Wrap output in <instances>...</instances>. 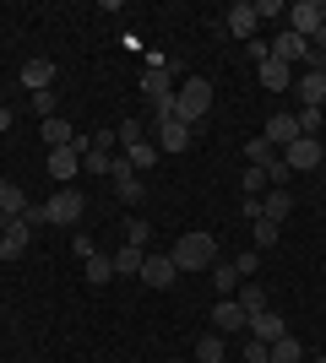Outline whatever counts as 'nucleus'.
Returning <instances> with one entry per match:
<instances>
[{
	"label": "nucleus",
	"instance_id": "obj_37",
	"mask_svg": "<svg viewBox=\"0 0 326 363\" xmlns=\"http://www.w3.org/2000/svg\"><path fill=\"white\" fill-rule=\"evenodd\" d=\"M114 141H120V152H125V147H136V141H141V120H120Z\"/></svg>",
	"mask_w": 326,
	"mask_h": 363
},
{
	"label": "nucleus",
	"instance_id": "obj_13",
	"mask_svg": "<svg viewBox=\"0 0 326 363\" xmlns=\"http://www.w3.org/2000/svg\"><path fill=\"white\" fill-rule=\"evenodd\" d=\"M256 22H261V16H256L250 0H239V6L223 11V33H229V38H256Z\"/></svg>",
	"mask_w": 326,
	"mask_h": 363
},
{
	"label": "nucleus",
	"instance_id": "obj_36",
	"mask_svg": "<svg viewBox=\"0 0 326 363\" xmlns=\"http://www.w3.org/2000/svg\"><path fill=\"white\" fill-rule=\"evenodd\" d=\"M326 120V108H299V136H315Z\"/></svg>",
	"mask_w": 326,
	"mask_h": 363
},
{
	"label": "nucleus",
	"instance_id": "obj_34",
	"mask_svg": "<svg viewBox=\"0 0 326 363\" xmlns=\"http://www.w3.org/2000/svg\"><path fill=\"white\" fill-rule=\"evenodd\" d=\"M239 190H245V196H266V168L245 163V179H239Z\"/></svg>",
	"mask_w": 326,
	"mask_h": 363
},
{
	"label": "nucleus",
	"instance_id": "obj_33",
	"mask_svg": "<svg viewBox=\"0 0 326 363\" xmlns=\"http://www.w3.org/2000/svg\"><path fill=\"white\" fill-rule=\"evenodd\" d=\"M245 157H250V163H256V168H266V163H272V157H278V147H272V141H266V136H256V141H250V147H245Z\"/></svg>",
	"mask_w": 326,
	"mask_h": 363
},
{
	"label": "nucleus",
	"instance_id": "obj_31",
	"mask_svg": "<svg viewBox=\"0 0 326 363\" xmlns=\"http://www.w3.org/2000/svg\"><path fill=\"white\" fill-rule=\"evenodd\" d=\"M272 363H305V347H299L294 336H278L272 342Z\"/></svg>",
	"mask_w": 326,
	"mask_h": 363
},
{
	"label": "nucleus",
	"instance_id": "obj_12",
	"mask_svg": "<svg viewBox=\"0 0 326 363\" xmlns=\"http://www.w3.org/2000/svg\"><path fill=\"white\" fill-rule=\"evenodd\" d=\"M141 282H147V288H174V282H180L174 255H147L141 260Z\"/></svg>",
	"mask_w": 326,
	"mask_h": 363
},
{
	"label": "nucleus",
	"instance_id": "obj_29",
	"mask_svg": "<svg viewBox=\"0 0 326 363\" xmlns=\"http://www.w3.org/2000/svg\"><path fill=\"white\" fill-rule=\"evenodd\" d=\"M190 363H223V336L207 331L202 342H196V358H190Z\"/></svg>",
	"mask_w": 326,
	"mask_h": 363
},
{
	"label": "nucleus",
	"instance_id": "obj_30",
	"mask_svg": "<svg viewBox=\"0 0 326 363\" xmlns=\"http://www.w3.org/2000/svg\"><path fill=\"white\" fill-rule=\"evenodd\" d=\"M44 141H49V147H71V141H77V130L55 114V120H44Z\"/></svg>",
	"mask_w": 326,
	"mask_h": 363
},
{
	"label": "nucleus",
	"instance_id": "obj_17",
	"mask_svg": "<svg viewBox=\"0 0 326 363\" xmlns=\"http://www.w3.org/2000/svg\"><path fill=\"white\" fill-rule=\"evenodd\" d=\"M22 87L28 92H49L55 87V60H28L22 65Z\"/></svg>",
	"mask_w": 326,
	"mask_h": 363
},
{
	"label": "nucleus",
	"instance_id": "obj_42",
	"mask_svg": "<svg viewBox=\"0 0 326 363\" xmlns=\"http://www.w3.org/2000/svg\"><path fill=\"white\" fill-rule=\"evenodd\" d=\"M283 11H288L283 0H256V16H283Z\"/></svg>",
	"mask_w": 326,
	"mask_h": 363
},
{
	"label": "nucleus",
	"instance_id": "obj_10",
	"mask_svg": "<svg viewBox=\"0 0 326 363\" xmlns=\"http://www.w3.org/2000/svg\"><path fill=\"white\" fill-rule=\"evenodd\" d=\"M207 320H212V331H217V336H229V331H250V315L239 309V298H217Z\"/></svg>",
	"mask_w": 326,
	"mask_h": 363
},
{
	"label": "nucleus",
	"instance_id": "obj_40",
	"mask_svg": "<svg viewBox=\"0 0 326 363\" xmlns=\"http://www.w3.org/2000/svg\"><path fill=\"white\" fill-rule=\"evenodd\" d=\"M266 184H288V163H283V157L266 163Z\"/></svg>",
	"mask_w": 326,
	"mask_h": 363
},
{
	"label": "nucleus",
	"instance_id": "obj_11",
	"mask_svg": "<svg viewBox=\"0 0 326 363\" xmlns=\"http://www.w3.org/2000/svg\"><path fill=\"white\" fill-rule=\"evenodd\" d=\"M315 28H321V0H294V6H288V33L315 38Z\"/></svg>",
	"mask_w": 326,
	"mask_h": 363
},
{
	"label": "nucleus",
	"instance_id": "obj_14",
	"mask_svg": "<svg viewBox=\"0 0 326 363\" xmlns=\"http://www.w3.org/2000/svg\"><path fill=\"white\" fill-rule=\"evenodd\" d=\"M272 60H283V65L310 60V38H299V33H288V28H283V33H278V44H272Z\"/></svg>",
	"mask_w": 326,
	"mask_h": 363
},
{
	"label": "nucleus",
	"instance_id": "obj_16",
	"mask_svg": "<svg viewBox=\"0 0 326 363\" xmlns=\"http://www.w3.org/2000/svg\"><path fill=\"white\" fill-rule=\"evenodd\" d=\"M261 136L272 141V147H294V141H299V114H272Z\"/></svg>",
	"mask_w": 326,
	"mask_h": 363
},
{
	"label": "nucleus",
	"instance_id": "obj_9",
	"mask_svg": "<svg viewBox=\"0 0 326 363\" xmlns=\"http://www.w3.org/2000/svg\"><path fill=\"white\" fill-rule=\"evenodd\" d=\"M153 130H158V152H190V125L185 120H174V114H163V120H153Z\"/></svg>",
	"mask_w": 326,
	"mask_h": 363
},
{
	"label": "nucleus",
	"instance_id": "obj_39",
	"mask_svg": "<svg viewBox=\"0 0 326 363\" xmlns=\"http://www.w3.org/2000/svg\"><path fill=\"white\" fill-rule=\"evenodd\" d=\"M245 363H272V347L256 342V336H245Z\"/></svg>",
	"mask_w": 326,
	"mask_h": 363
},
{
	"label": "nucleus",
	"instance_id": "obj_27",
	"mask_svg": "<svg viewBox=\"0 0 326 363\" xmlns=\"http://www.w3.org/2000/svg\"><path fill=\"white\" fill-rule=\"evenodd\" d=\"M82 277H87L93 288H104L109 277H114V255H87V260H82Z\"/></svg>",
	"mask_w": 326,
	"mask_h": 363
},
{
	"label": "nucleus",
	"instance_id": "obj_20",
	"mask_svg": "<svg viewBox=\"0 0 326 363\" xmlns=\"http://www.w3.org/2000/svg\"><path fill=\"white\" fill-rule=\"evenodd\" d=\"M120 157H125V163H131V168H136V174H147V168H153L158 157H163V152H158V141H147V136H141L136 147H125Z\"/></svg>",
	"mask_w": 326,
	"mask_h": 363
},
{
	"label": "nucleus",
	"instance_id": "obj_41",
	"mask_svg": "<svg viewBox=\"0 0 326 363\" xmlns=\"http://www.w3.org/2000/svg\"><path fill=\"white\" fill-rule=\"evenodd\" d=\"M310 55L326 60V6H321V28H315V38H310Z\"/></svg>",
	"mask_w": 326,
	"mask_h": 363
},
{
	"label": "nucleus",
	"instance_id": "obj_43",
	"mask_svg": "<svg viewBox=\"0 0 326 363\" xmlns=\"http://www.w3.org/2000/svg\"><path fill=\"white\" fill-rule=\"evenodd\" d=\"M71 244H77V260H87V255H98V250H93V239H87V233H77V239H71Z\"/></svg>",
	"mask_w": 326,
	"mask_h": 363
},
{
	"label": "nucleus",
	"instance_id": "obj_22",
	"mask_svg": "<svg viewBox=\"0 0 326 363\" xmlns=\"http://www.w3.org/2000/svg\"><path fill=\"white\" fill-rule=\"evenodd\" d=\"M212 288H217V298H234V293H239V272H234V260H212Z\"/></svg>",
	"mask_w": 326,
	"mask_h": 363
},
{
	"label": "nucleus",
	"instance_id": "obj_1",
	"mask_svg": "<svg viewBox=\"0 0 326 363\" xmlns=\"http://www.w3.org/2000/svg\"><path fill=\"white\" fill-rule=\"evenodd\" d=\"M169 255H174V266H180V272H212L217 239H212V233H180Z\"/></svg>",
	"mask_w": 326,
	"mask_h": 363
},
{
	"label": "nucleus",
	"instance_id": "obj_38",
	"mask_svg": "<svg viewBox=\"0 0 326 363\" xmlns=\"http://www.w3.org/2000/svg\"><path fill=\"white\" fill-rule=\"evenodd\" d=\"M256 266H261V250H245V255L234 260V272H239V282H250V277H256Z\"/></svg>",
	"mask_w": 326,
	"mask_h": 363
},
{
	"label": "nucleus",
	"instance_id": "obj_28",
	"mask_svg": "<svg viewBox=\"0 0 326 363\" xmlns=\"http://www.w3.org/2000/svg\"><path fill=\"white\" fill-rule=\"evenodd\" d=\"M250 239H256V250H272V244L283 239V223H272V217H256V223H250Z\"/></svg>",
	"mask_w": 326,
	"mask_h": 363
},
{
	"label": "nucleus",
	"instance_id": "obj_46",
	"mask_svg": "<svg viewBox=\"0 0 326 363\" xmlns=\"http://www.w3.org/2000/svg\"><path fill=\"white\" fill-rule=\"evenodd\" d=\"M169 363H180V358H169Z\"/></svg>",
	"mask_w": 326,
	"mask_h": 363
},
{
	"label": "nucleus",
	"instance_id": "obj_23",
	"mask_svg": "<svg viewBox=\"0 0 326 363\" xmlns=\"http://www.w3.org/2000/svg\"><path fill=\"white\" fill-rule=\"evenodd\" d=\"M141 260H147V250L120 244V250H114V277H141Z\"/></svg>",
	"mask_w": 326,
	"mask_h": 363
},
{
	"label": "nucleus",
	"instance_id": "obj_45",
	"mask_svg": "<svg viewBox=\"0 0 326 363\" xmlns=\"http://www.w3.org/2000/svg\"><path fill=\"white\" fill-rule=\"evenodd\" d=\"M305 363H326V358H305Z\"/></svg>",
	"mask_w": 326,
	"mask_h": 363
},
{
	"label": "nucleus",
	"instance_id": "obj_5",
	"mask_svg": "<svg viewBox=\"0 0 326 363\" xmlns=\"http://www.w3.org/2000/svg\"><path fill=\"white\" fill-rule=\"evenodd\" d=\"M82 152H87V141H71V147H55L49 152V179H60V184H71L77 179V168H82Z\"/></svg>",
	"mask_w": 326,
	"mask_h": 363
},
{
	"label": "nucleus",
	"instance_id": "obj_6",
	"mask_svg": "<svg viewBox=\"0 0 326 363\" xmlns=\"http://www.w3.org/2000/svg\"><path fill=\"white\" fill-rule=\"evenodd\" d=\"M283 163H288V174H310V168H321V136H299L294 147H283Z\"/></svg>",
	"mask_w": 326,
	"mask_h": 363
},
{
	"label": "nucleus",
	"instance_id": "obj_19",
	"mask_svg": "<svg viewBox=\"0 0 326 363\" xmlns=\"http://www.w3.org/2000/svg\"><path fill=\"white\" fill-rule=\"evenodd\" d=\"M299 104H305V108L326 104V71H305V76H299Z\"/></svg>",
	"mask_w": 326,
	"mask_h": 363
},
{
	"label": "nucleus",
	"instance_id": "obj_4",
	"mask_svg": "<svg viewBox=\"0 0 326 363\" xmlns=\"http://www.w3.org/2000/svg\"><path fill=\"white\" fill-rule=\"evenodd\" d=\"M82 190H55V196L44 201V223H55V228H77V217H82Z\"/></svg>",
	"mask_w": 326,
	"mask_h": 363
},
{
	"label": "nucleus",
	"instance_id": "obj_15",
	"mask_svg": "<svg viewBox=\"0 0 326 363\" xmlns=\"http://www.w3.org/2000/svg\"><path fill=\"white\" fill-rule=\"evenodd\" d=\"M250 336L272 347L278 336H288V325H283V315H278V309H261V315H250Z\"/></svg>",
	"mask_w": 326,
	"mask_h": 363
},
{
	"label": "nucleus",
	"instance_id": "obj_44",
	"mask_svg": "<svg viewBox=\"0 0 326 363\" xmlns=\"http://www.w3.org/2000/svg\"><path fill=\"white\" fill-rule=\"evenodd\" d=\"M6 130H11V108L0 104V136H6Z\"/></svg>",
	"mask_w": 326,
	"mask_h": 363
},
{
	"label": "nucleus",
	"instance_id": "obj_32",
	"mask_svg": "<svg viewBox=\"0 0 326 363\" xmlns=\"http://www.w3.org/2000/svg\"><path fill=\"white\" fill-rule=\"evenodd\" d=\"M125 244H136V250H147V239H153V228H147V217H131V223L120 228Z\"/></svg>",
	"mask_w": 326,
	"mask_h": 363
},
{
	"label": "nucleus",
	"instance_id": "obj_26",
	"mask_svg": "<svg viewBox=\"0 0 326 363\" xmlns=\"http://www.w3.org/2000/svg\"><path fill=\"white\" fill-rule=\"evenodd\" d=\"M82 168H87V174H109V168H114V147H98V141H87V152H82Z\"/></svg>",
	"mask_w": 326,
	"mask_h": 363
},
{
	"label": "nucleus",
	"instance_id": "obj_7",
	"mask_svg": "<svg viewBox=\"0 0 326 363\" xmlns=\"http://www.w3.org/2000/svg\"><path fill=\"white\" fill-rule=\"evenodd\" d=\"M109 179H114V196L125 201V206H136L141 196H147V184H141V174L131 163H125V157H114V168H109Z\"/></svg>",
	"mask_w": 326,
	"mask_h": 363
},
{
	"label": "nucleus",
	"instance_id": "obj_25",
	"mask_svg": "<svg viewBox=\"0 0 326 363\" xmlns=\"http://www.w3.org/2000/svg\"><path fill=\"white\" fill-rule=\"evenodd\" d=\"M288 82H294V65H283V60H266L261 65V87L266 92H283Z\"/></svg>",
	"mask_w": 326,
	"mask_h": 363
},
{
	"label": "nucleus",
	"instance_id": "obj_35",
	"mask_svg": "<svg viewBox=\"0 0 326 363\" xmlns=\"http://www.w3.org/2000/svg\"><path fill=\"white\" fill-rule=\"evenodd\" d=\"M55 108H60L55 87H49V92H33V114H38V120H55Z\"/></svg>",
	"mask_w": 326,
	"mask_h": 363
},
{
	"label": "nucleus",
	"instance_id": "obj_3",
	"mask_svg": "<svg viewBox=\"0 0 326 363\" xmlns=\"http://www.w3.org/2000/svg\"><path fill=\"white\" fill-rule=\"evenodd\" d=\"M174 65L169 71H141V98L153 104V120H163V114H174Z\"/></svg>",
	"mask_w": 326,
	"mask_h": 363
},
{
	"label": "nucleus",
	"instance_id": "obj_18",
	"mask_svg": "<svg viewBox=\"0 0 326 363\" xmlns=\"http://www.w3.org/2000/svg\"><path fill=\"white\" fill-rule=\"evenodd\" d=\"M261 217L288 223V217H294V190H266V196H261Z\"/></svg>",
	"mask_w": 326,
	"mask_h": 363
},
{
	"label": "nucleus",
	"instance_id": "obj_21",
	"mask_svg": "<svg viewBox=\"0 0 326 363\" xmlns=\"http://www.w3.org/2000/svg\"><path fill=\"white\" fill-rule=\"evenodd\" d=\"M33 201L22 196V184H11V179H0V217H22Z\"/></svg>",
	"mask_w": 326,
	"mask_h": 363
},
{
	"label": "nucleus",
	"instance_id": "obj_24",
	"mask_svg": "<svg viewBox=\"0 0 326 363\" xmlns=\"http://www.w3.org/2000/svg\"><path fill=\"white\" fill-rule=\"evenodd\" d=\"M234 298H239V309H245V315H261V309H272V303H266V293H261V282H256V277H250V282H239V293H234Z\"/></svg>",
	"mask_w": 326,
	"mask_h": 363
},
{
	"label": "nucleus",
	"instance_id": "obj_8",
	"mask_svg": "<svg viewBox=\"0 0 326 363\" xmlns=\"http://www.w3.org/2000/svg\"><path fill=\"white\" fill-rule=\"evenodd\" d=\"M28 239H33L28 217H6V223H0V260H16L22 250H28Z\"/></svg>",
	"mask_w": 326,
	"mask_h": 363
},
{
	"label": "nucleus",
	"instance_id": "obj_2",
	"mask_svg": "<svg viewBox=\"0 0 326 363\" xmlns=\"http://www.w3.org/2000/svg\"><path fill=\"white\" fill-rule=\"evenodd\" d=\"M207 108H212V82L207 76H185L180 92H174V120L196 125V120H207Z\"/></svg>",
	"mask_w": 326,
	"mask_h": 363
}]
</instances>
